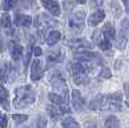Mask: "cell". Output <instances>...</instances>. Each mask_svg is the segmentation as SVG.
I'll use <instances>...</instances> for the list:
<instances>
[{"instance_id":"31","label":"cell","mask_w":129,"mask_h":128,"mask_svg":"<svg viewBox=\"0 0 129 128\" xmlns=\"http://www.w3.org/2000/svg\"><path fill=\"white\" fill-rule=\"evenodd\" d=\"M34 55V52H32V49H30V47L27 48V52L25 53V67L28 66L30 63V60H31V56Z\"/></svg>"},{"instance_id":"29","label":"cell","mask_w":129,"mask_h":128,"mask_svg":"<svg viewBox=\"0 0 129 128\" xmlns=\"http://www.w3.org/2000/svg\"><path fill=\"white\" fill-rule=\"evenodd\" d=\"M111 8H112V10H114L115 17H119L120 13H121V8H120L119 4L116 3V0H111Z\"/></svg>"},{"instance_id":"37","label":"cell","mask_w":129,"mask_h":128,"mask_svg":"<svg viewBox=\"0 0 129 128\" xmlns=\"http://www.w3.org/2000/svg\"><path fill=\"white\" fill-rule=\"evenodd\" d=\"M32 52H34V55H35L36 57H40V56L43 55V49H41L40 47H34V48H32Z\"/></svg>"},{"instance_id":"43","label":"cell","mask_w":129,"mask_h":128,"mask_svg":"<svg viewBox=\"0 0 129 128\" xmlns=\"http://www.w3.org/2000/svg\"><path fill=\"white\" fill-rule=\"evenodd\" d=\"M126 106H128V108H129V102H126Z\"/></svg>"},{"instance_id":"27","label":"cell","mask_w":129,"mask_h":128,"mask_svg":"<svg viewBox=\"0 0 129 128\" xmlns=\"http://www.w3.org/2000/svg\"><path fill=\"white\" fill-rule=\"evenodd\" d=\"M18 3V0H4L3 2V9L4 10H10L16 7V4Z\"/></svg>"},{"instance_id":"25","label":"cell","mask_w":129,"mask_h":128,"mask_svg":"<svg viewBox=\"0 0 129 128\" xmlns=\"http://www.w3.org/2000/svg\"><path fill=\"white\" fill-rule=\"evenodd\" d=\"M2 26L4 29H9L10 26H12V18H10V16L8 13L2 14Z\"/></svg>"},{"instance_id":"23","label":"cell","mask_w":129,"mask_h":128,"mask_svg":"<svg viewBox=\"0 0 129 128\" xmlns=\"http://www.w3.org/2000/svg\"><path fill=\"white\" fill-rule=\"evenodd\" d=\"M0 97H2V105L3 109H9V102H8V91L5 89L4 85H2V89H0Z\"/></svg>"},{"instance_id":"16","label":"cell","mask_w":129,"mask_h":128,"mask_svg":"<svg viewBox=\"0 0 129 128\" xmlns=\"http://www.w3.org/2000/svg\"><path fill=\"white\" fill-rule=\"evenodd\" d=\"M12 47H10V55H12V58L14 61H18L21 57H22L23 55V48L22 45H19V44H16L14 41H12V44H10Z\"/></svg>"},{"instance_id":"18","label":"cell","mask_w":129,"mask_h":128,"mask_svg":"<svg viewBox=\"0 0 129 128\" xmlns=\"http://www.w3.org/2000/svg\"><path fill=\"white\" fill-rule=\"evenodd\" d=\"M61 39V33L57 30L54 31H50V33L48 34L47 36V44L48 45H54L56 43H58V40Z\"/></svg>"},{"instance_id":"8","label":"cell","mask_w":129,"mask_h":128,"mask_svg":"<svg viewBox=\"0 0 129 128\" xmlns=\"http://www.w3.org/2000/svg\"><path fill=\"white\" fill-rule=\"evenodd\" d=\"M43 71H44V65L40 60H35L31 63V79L32 80H39L43 76Z\"/></svg>"},{"instance_id":"14","label":"cell","mask_w":129,"mask_h":128,"mask_svg":"<svg viewBox=\"0 0 129 128\" xmlns=\"http://www.w3.org/2000/svg\"><path fill=\"white\" fill-rule=\"evenodd\" d=\"M63 60V53L61 50H54L50 52L49 56L47 57V62H48V67L52 65H56V63H59Z\"/></svg>"},{"instance_id":"35","label":"cell","mask_w":129,"mask_h":128,"mask_svg":"<svg viewBox=\"0 0 129 128\" xmlns=\"http://www.w3.org/2000/svg\"><path fill=\"white\" fill-rule=\"evenodd\" d=\"M58 108H59V110L62 111V114H63V113H70V111H71V108L67 105V102H64V104L59 105Z\"/></svg>"},{"instance_id":"28","label":"cell","mask_w":129,"mask_h":128,"mask_svg":"<svg viewBox=\"0 0 129 128\" xmlns=\"http://www.w3.org/2000/svg\"><path fill=\"white\" fill-rule=\"evenodd\" d=\"M12 116H13V120L17 124H21V123H23V122L27 120V115H25V114H13Z\"/></svg>"},{"instance_id":"38","label":"cell","mask_w":129,"mask_h":128,"mask_svg":"<svg viewBox=\"0 0 129 128\" xmlns=\"http://www.w3.org/2000/svg\"><path fill=\"white\" fill-rule=\"evenodd\" d=\"M7 123H8V119H7V115H2V128H5L7 127Z\"/></svg>"},{"instance_id":"22","label":"cell","mask_w":129,"mask_h":128,"mask_svg":"<svg viewBox=\"0 0 129 128\" xmlns=\"http://www.w3.org/2000/svg\"><path fill=\"white\" fill-rule=\"evenodd\" d=\"M62 125H63V128H79L78 122L75 120L74 118H71V116L64 118V119L62 120Z\"/></svg>"},{"instance_id":"20","label":"cell","mask_w":129,"mask_h":128,"mask_svg":"<svg viewBox=\"0 0 129 128\" xmlns=\"http://www.w3.org/2000/svg\"><path fill=\"white\" fill-rule=\"evenodd\" d=\"M47 110H48V113H49V115H50V118H52L53 120H58V119H61L62 111L59 110V108L56 109V106H53V105H52V106H48Z\"/></svg>"},{"instance_id":"6","label":"cell","mask_w":129,"mask_h":128,"mask_svg":"<svg viewBox=\"0 0 129 128\" xmlns=\"http://www.w3.org/2000/svg\"><path fill=\"white\" fill-rule=\"evenodd\" d=\"M56 25H57V21L49 18V17L45 16V14L38 16V17L35 18V26H36V29H38L39 31H44V30H47V29H49V27H52V26H56Z\"/></svg>"},{"instance_id":"24","label":"cell","mask_w":129,"mask_h":128,"mask_svg":"<svg viewBox=\"0 0 129 128\" xmlns=\"http://www.w3.org/2000/svg\"><path fill=\"white\" fill-rule=\"evenodd\" d=\"M120 27H121V35L126 39H129V18H124L120 23Z\"/></svg>"},{"instance_id":"21","label":"cell","mask_w":129,"mask_h":128,"mask_svg":"<svg viewBox=\"0 0 129 128\" xmlns=\"http://www.w3.org/2000/svg\"><path fill=\"white\" fill-rule=\"evenodd\" d=\"M105 128H120V123H119V120H117L116 116L111 115V116H109V118L106 119Z\"/></svg>"},{"instance_id":"26","label":"cell","mask_w":129,"mask_h":128,"mask_svg":"<svg viewBox=\"0 0 129 128\" xmlns=\"http://www.w3.org/2000/svg\"><path fill=\"white\" fill-rule=\"evenodd\" d=\"M109 78H111V71H110V69L102 67V70H101L100 74H98V80H105V79H109Z\"/></svg>"},{"instance_id":"19","label":"cell","mask_w":129,"mask_h":128,"mask_svg":"<svg viewBox=\"0 0 129 128\" xmlns=\"http://www.w3.org/2000/svg\"><path fill=\"white\" fill-rule=\"evenodd\" d=\"M48 98H49L53 104H54V105H57V106H59V105H62V104H64V102H67L59 93H49V94H48Z\"/></svg>"},{"instance_id":"33","label":"cell","mask_w":129,"mask_h":128,"mask_svg":"<svg viewBox=\"0 0 129 128\" xmlns=\"http://www.w3.org/2000/svg\"><path fill=\"white\" fill-rule=\"evenodd\" d=\"M125 41H126V38H124L121 34H120V36L117 38V43H116V45H117V48H120V49H123L124 47H125Z\"/></svg>"},{"instance_id":"4","label":"cell","mask_w":129,"mask_h":128,"mask_svg":"<svg viewBox=\"0 0 129 128\" xmlns=\"http://www.w3.org/2000/svg\"><path fill=\"white\" fill-rule=\"evenodd\" d=\"M75 60L93 62V63H95V65H97V63H103L105 62L102 56H100L98 53H95V52H85V50L75 53Z\"/></svg>"},{"instance_id":"5","label":"cell","mask_w":129,"mask_h":128,"mask_svg":"<svg viewBox=\"0 0 129 128\" xmlns=\"http://www.w3.org/2000/svg\"><path fill=\"white\" fill-rule=\"evenodd\" d=\"M84 19H85V12L80 10V12H76L74 13L71 17H70V21H69V25L72 30L75 31H80L84 26Z\"/></svg>"},{"instance_id":"32","label":"cell","mask_w":129,"mask_h":128,"mask_svg":"<svg viewBox=\"0 0 129 128\" xmlns=\"http://www.w3.org/2000/svg\"><path fill=\"white\" fill-rule=\"evenodd\" d=\"M100 48H101L102 50H107V49H110V48H111V43H110V40L103 39V40L100 43Z\"/></svg>"},{"instance_id":"10","label":"cell","mask_w":129,"mask_h":128,"mask_svg":"<svg viewBox=\"0 0 129 128\" xmlns=\"http://www.w3.org/2000/svg\"><path fill=\"white\" fill-rule=\"evenodd\" d=\"M31 23H32V18L30 16H26L22 13H16V16H14V25L16 26L30 27Z\"/></svg>"},{"instance_id":"42","label":"cell","mask_w":129,"mask_h":128,"mask_svg":"<svg viewBox=\"0 0 129 128\" xmlns=\"http://www.w3.org/2000/svg\"><path fill=\"white\" fill-rule=\"evenodd\" d=\"M25 2H27V0H25ZM23 7H26V8H27V7H30V4H28V3H26V4L23 5Z\"/></svg>"},{"instance_id":"41","label":"cell","mask_w":129,"mask_h":128,"mask_svg":"<svg viewBox=\"0 0 129 128\" xmlns=\"http://www.w3.org/2000/svg\"><path fill=\"white\" fill-rule=\"evenodd\" d=\"M76 3H79V4H85V3H87V0H76Z\"/></svg>"},{"instance_id":"13","label":"cell","mask_w":129,"mask_h":128,"mask_svg":"<svg viewBox=\"0 0 129 128\" xmlns=\"http://www.w3.org/2000/svg\"><path fill=\"white\" fill-rule=\"evenodd\" d=\"M72 75V80L75 82V84L78 85H85L89 83V76L87 72H83V71H78V72H74L71 74Z\"/></svg>"},{"instance_id":"15","label":"cell","mask_w":129,"mask_h":128,"mask_svg":"<svg viewBox=\"0 0 129 128\" xmlns=\"http://www.w3.org/2000/svg\"><path fill=\"white\" fill-rule=\"evenodd\" d=\"M102 31H103L105 39H107V40L111 41V40H114L116 38V31H115V27H114V25L111 22H106L103 29H102Z\"/></svg>"},{"instance_id":"9","label":"cell","mask_w":129,"mask_h":128,"mask_svg":"<svg viewBox=\"0 0 129 128\" xmlns=\"http://www.w3.org/2000/svg\"><path fill=\"white\" fill-rule=\"evenodd\" d=\"M71 93H72V94H71V100H72V106H74V109L76 110V111H81V110L84 109V106H85L84 98L81 97L80 92L76 91V89H74Z\"/></svg>"},{"instance_id":"7","label":"cell","mask_w":129,"mask_h":128,"mask_svg":"<svg viewBox=\"0 0 129 128\" xmlns=\"http://www.w3.org/2000/svg\"><path fill=\"white\" fill-rule=\"evenodd\" d=\"M69 47L74 50L81 52L83 49H90L93 47V43L88 41L87 39H72L69 43Z\"/></svg>"},{"instance_id":"17","label":"cell","mask_w":129,"mask_h":128,"mask_svg":"<svg viewBox=\"0 0 129 128\" xmlns=\"http://www.w3.org/2000/svg\"><path fill=\"white\" fill-rule=\"evenodd\" d=\"M13 71H14V69L10 63H4L3 65V67H2V83L3 84L7 80H9V75L13 74Z\"/></svg>"},{"instance_id":"40","label":"cell","mask_w":129,"mask_h":128,"mask_svg":"<svg viewBox=\"0 0 129 128\" xmlns=\"http://www.w3.org/2000/svg\"><path fill=\"white\" fill-rule=\"evenodd\" d=\"M123 4H124V7H125V10L129 13V0H123Z\"/></svg>"},{"instance_id":"34","label":"cell","mask_w":129,"mask_h":128,"mask_svg":"<svg viewBox=\"0 0 129 128\" xmlns=\"http://www.w3.org/2000/svg\"><path fill=\"white\" fill-rule=\"evenodd\" d=\"M45 125H47V120H45V118H39L38 119V122H36V128H45Z\"/></svg>"},{"instance_id":"11","label":"cell","mask_w":129,"mask_h":128,"mask_svg":"<svg viewBox=\"0 0 129 128\" xmlns=\"http://www.w3.org/2000/svg\"><path fill=\"white\" fill-rule=\"evenodd\" d=\"M43 5L45 7V9L48 12H50V14L53 16H59L61 14V8L59 4L54 0H43Z\"/></svg>"},{"instance_id":"2","label":"cell","mask_w":129,"mask_h":128,"mask_svg":"<svg viewBox=\"0 0 129 128\" xmlns=\"http://www.w3.org/2000/svg\"><path fill=\"white\" fill-rule=\"evenodd\" d=\"M35 102V92L32 91L30 85H22L16 89V97H14V108L23 109L28 105H32Z\"/></svg>"},{"instance_id":"36","label":"cell","mask_w":129,"mask_h":128,"mask_svg":"<svg viewBox=\"0 0 129 128\" xmlns=\"http://www.w3.org/2000/svg\"><path fill=\"white\" fill-rule=\"evenodd\" d=\"M103 3V0H90V7L93 8H100Z\"/></svg>"},{"instance_id":"12","label":"cell","mask_w":129,"mask_h":128,"mask_svg":"<svg viewBox=\"0 0 129 128\" xmlns=\"http://www.w3.org/2000/svg\"><path fill=\"white\" fill-rule=\"evenodd\" d=\"M105 12L102 9H98V10H95L94 13H92L89 16V19H88V25L89 26H97L98 23H101L102 21L105 19Z\"/></svg>"},{"instance_id":"44","label":"cell","mask_w":129,"mask_h":128,"mask_svg":"<svg viewBox=\"0 0 129 128\" xmlns=\"http://www.w3.org/2000/svg\"><path fill=\"white\" fill-rule=\"evenodd\" d=\"M41 2H43V0H41Z\"/></svg>"},{"instance_id":"39","label":"cell","mask_w":129,"mask_h":128,"mask_svg":"<svg viewBox=\"0 0 129 128\" xmlns=\"http://www.w3.org/2000/svg\"><path fill=\"white\" fill-rule=\"evenodd\" d=\"M70 7L71 8H74V3H72V0H66V3H64V8H66L67 10L70 9Z\"/></svg>"},{"instance_id":"3","label":"cell","mask_w":129,"mask_h":128,"mask_svg":"<svg viewBox=\"0 0 129 128\" xmlns=\"http://www.w3.org/2000/svg\"><path fill=\"white\" fill-rule=\"evenodd\" d=\"M49 80H50V84L53 85V88L57 89L59 92V94L67 101L69 100V91H67L66 82H64L63 76L61 75V74H58V72H54V74H52V75H50Z\"/></svg>"},{"instance_id":"1","label":"cell","mask_w":129,"mask_h":128,"mask_svg":"<svg viewBox=\"0 0 129 128\" xmlns=\"http://www.w3.org/2000/svg\"><path fill=\"white\" fill-rule=\"evenodd\" d=\"M121 98H123L121 93L98 94L94 100L90 101L89 108L92 110H112V111H119V110H121V106H120Z\"/></svg>"},{"instance_id":"30","label":"cell","mask_w":129,"mask_h":128,"mask_svg":"<svg viewBox=\"0 0 129 128\" xmlns=\"http://www.w3.org/2000/svg\"><path fill=\"white\" fill-rule=\"evenodd\" d=\"M102 34H103V31H101V30H95L94 33H93V40H94L98 45H100V43L103 40V39H102Z\"/></svg>"}]
</instances>
